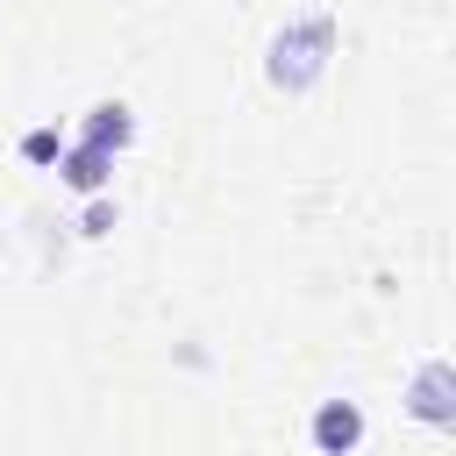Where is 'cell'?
Wrapping results in <instances>:
<instances>
[{"instance_id":"cell-4","label":"cell","mask_w":456,"mask_h":456,"mask_svg":"<svg viewBox=\"0 0 456 456\" xmlns=\"http://www.w3.org/2000/svg\"><path fill=\"white\" fill-rule=\"evenodd\" d=\"M128 135H135V121H128V107H121V100H100V107L86 114V142H93V150H107V157H114Z\"/></svg>"},{"instance_id":"cell-3","label":"cell","mask_w":456,"mask_h":456,"mask_svg":"<svg viewBox=\"0 0 456 456\" xmlns=\"http://www.w3.org/2000/svg\"><path fill=\"white\" fill-rule=\"evenodd\" d=\"M57 171H64V185H71V192H100V185H107V171H114V157H107V150H93V142H78V150H64V157H57Z\"/></svg>"},{"instance_id":"cell-7","label":"cell","mask_w":456,"mask_h":456,"mask_svg":"<svg viewBox=\"0 0 456 456\" xmlns=\"http://www.w3.org/2000/svg\"><path fill=\"white\" fill-rule=\"evenodd\" d=\"M78 228H86V235H107V228H114V207H107V200H93V207H86V221H78Z\"/></svg>"},{"instance_id":"cell-5","label":"cell","mask_w":456,"mask_h":456,"mask_svg":"<svg viewBox=\"0 0 456 456\" xmlns=\"http://www.w3.org/2000/svg\"><path fill=\"white\" fill-rule=\"evenodd\" d=\"M413 413H420V420H449V363H428V370H420Z\"/></svg>"},{"instance_id":"cell-1","label":"cell","mask_w":456,"mask_h":456,"mask_svg":"<svg viewBox=\"0 0 456 456\" xmlns=\"http://www.w3.org/2000/svg\"><path fill=\"white\" fill-rule=\"evenodd\" d=\"M321 50H328V21H314V28H299V36H278V43H271V78H278V86H306V78L321 71Z\"/></svg>"},{"instance_id":"cell-6","label":"cell","mask_w":456,"mask_h":456,"mask_svg":"<svg viewBox=\"0 0 456 456\" xmlns=\"http://www.w3.org/2000/svg\"><path fill=\"white\" fill-rule=\"evenodd\" d=\"M21 157H28V164H57V157H64L57 128H28V135H21Z\"/></svg>"},{"instance_id":"cell-2","label":"cell","mask_w":456,"mask_h":456,"mask_svg":"<svg viewBox=\"0 0 456 456\" xmlns=\"http://www.w3.org/2000/svg\"><path fill=\"white\" fill-rule=\"evenodd\" d=\"M363 442V406L356 399H321V413H314V449L321 456H349Z\"/></svg>"}]
</instances>
